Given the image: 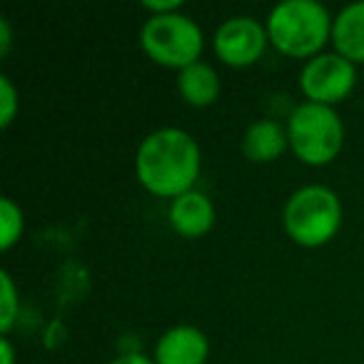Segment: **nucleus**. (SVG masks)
I'll return each instance as SVG.
<instances>
[{
	"label": "nucleus",
	"mask_w": 364,
	"mask_h": 364,
	"mask_svg": "<svg viewBox=\"0 0 364 364\" xmlns=\"http://www.w3.org/2000/svg\"><path fill=\"white\" fill-rule=\"evenodd\" d=\"M203 152L188 130L157 127L142 137L135 152V175L150 195L175 200L195 190Z\"/></svg>",
	"instance_id": "1"
},
{
	"label": "nucleus",
	"mask_w": 364,
	"mask_h": 364,
	"mask_svg": "<svg viewBox=\"0 0 364 364\" xmlns=\"http://www.w3.org/2000/svg\"><path fill=\"white\" fill-rule=\"evenodd\" d=\"M334 18L319 0H282L267 16L269 46L287 58L309 60L332 41Z\"/></svg>",
	"instance_id": "2"
},
{
	"label": "nucleus",
	"mask_w": 364,
	"mask_h": 364,
	"mask_svg": "<svg viewBox=\"0 0 364 364\" xmlns=\"http://www.w3.org/2000/svg\"><path fill=\"white\" fill-rule=\"evenodd\" d=\"M282 225L294 245L322 247L342 228V200L327 185H304L284 203Z\"/></svg>",
	"instance_id": "3"
},
{
	"label": "nucleus",
	"mask_w": 364,
	"mask_h": 364,
	"mask_svg": "<svg viewBox=\"0 0 364 364\" xmlns=\"http://www.w3.org/2000/svg\"><path fill=\"white\" fill-rule=\"evenodd\" d=\"M287 140L304 165H329L344 147V122L334 107L299 102L287 117Z\"/></svg>",
	"instance_id": "4"
},
{
	"label": "nucleus",
	"mask_w": 364,
	"mask_h": 364,
	"mask_svg": "<svg viewBox=\"0 0 364 364\" xmlns=\"http://www.w3.org/2000/svg\"><path fill=\"white\" fill-rule=\"evenodd\" d=\"M140 46L157 65L180 73L200 60L205 36L193 18L177 11L167 16H147L140 28Z\"/></svg>",
	"instance_id": "5"
},
{
	"label": "nucleus",
	"mask_w": 364,
	"mask_h": 364,
	"mask_svg": "<svg viewBox=\"0 0 364 364\" xmlns=\"http://www.w3.org/2000/svg\"><path fill=\"white\" fill-rule=\"evenodd\" d=\"M357 85V65L339 53H319L299 70V90L307 102L334 107Z\"/></svg>",
	"instance_id": "6"
},
{
	"label": "nucleus",
	"mask_w": 364,
	"mask_h": 364,
	"mask_svg": "<svg viewBox=\"0 0 364 364\" xmlns=\"http://www.w3.org/2000/svg\"><path fill=\"white\" fill-rule=\"evenodd\" d=\"M267 28L252 16L228 18L215 31L213 48L218 58L230 68H250L262 58L267 48Z\"/></svg>",
	"instance_id": "7"
},
{
	"label": "nucleus",
	"mask_w": 364,
	"mask_h": 364,
	"mask_svg": "<svg viewBox=\"0 0 364 364\" xmlns=\"http://www.w3.org/2000/svg\"><path fill=\"white\" fill-rule=\"evenodd\" d=\"M210 357V339L195 324H175L160 334L152 359L155 364H205Z\"/></svg>",
	"instance_id": "8"
},
{
	"label": "nucleus",
	"mask_w": 364,
	"mask_h": 364,
	"mask_svg": "<svg viewBox=\"0 0 364 364\" xmlns=\"http://www.w3.org/2000/svg\"><path fill=\"white\" fill-rule=\"evenodd\" d=\"M167 220H170V228L180 237L198 240L213 230L215 203L203 190H190V193L172 200L170 210H167Z\"/></svg>",
	"instance_id": "9"
},
{
	"label": "nucleus",
	"mask_w": 364,
	"mask_h": 364,
	"mask_svg": "<svg viewBox=\"0 0 364 364\" xmlns=\"http://www.w3.org/2000/svg\"><path fill=\"white\" fill-rule=\"evenodd\" d=\"M332 46L334 53L352 60L354 65H364V0L349 3L334 16Z\"/></svg>",
	"instance_id": "10"
},
{
	"label": "nucleus",
	"mask_w": 364,
	"mask_h": 364,
	"mask_svg": "<svg viewBox=\"0 0 364 364\" xmlns=\"http://www.w3.org/2000/svg\"><path fill=\"white\" fill-rule=\"evenodd\" d=\"M287 147H289L287 127H282L277 120H269V117L255 120L252 125L245 130L242 155L247 157L250 162H257V165L274 162Z\"/></svg>",
	"instance_id": "11"
},
{
	"label": "nucleus",
	"mask_w": 364,
	"mask_h": 364,
	"mask_svg": "<svg viewBox=\"0 0 364 364\" xmlns=\"http://www.w3.org/2000/svg\"><path fill=\"white\" fill-rule=\"evenodd\" d=\"M220 75L210 63L198 60L177 73V92L193 107H210L220 97Z\"/></svg>",
	"instance_id": "12"
},
{
	"label": "nucleus",
	"mask_w": 364,
	"mask_h": 364,
	"mask_svg": "<svg viewBox=\"0 0 364 364\" xmlns=\"http://www.w3.org/2000/svg\"><path fill=\"white\" fill-rule=\"evenodd\" d=\"M26 215L13 198H0V250L11 252L23 237Z\"/></svg>",
	"instance_id": "13"
},
{
	"label": "nucleus",
	"mask_w": 364,
	"mask_h": 364,
	"mask_svg": "<svg viewBox=\"0 0 364 364\" xmlns=\"http://www.w3.org/2000/svg\"><path fill=\"white\" fill-rule=\"evenodd\" d=\"M18 314H21V294H18V284L8 269L0 272V332L8 337V332L16 324Z\"/></svg>",
	"instance_id": "14"
},
{
	"label": "nucleus",
	"mask_w": 364,
	"mask_h": 364,
	"mask_svg": "<svg viewBox=\"0 0 364 364\" xmlns=\"http://www.w3.org/2000/svg\"><path fill=\"white\" fill-rule=\"evenodd\" d=\"M18 107H21V95H18V87L13 85V80L8 75H0V127L8 130L13 125L18 115Z\"/></svg>",
	"instance_id": "15"
},
{
	"label": "nucleus",
	"mask_w": 364,
	"mask_h": 364,
	"mask_svg": "<svg viewBox=\"0 0 364 364\" xmlns=\"http://www.w3.org/2000/svg\"><path fill=\"white\" fill-rule=\"evenodd\" d=\"M150 16H167V13H177L182 8V0H145L142 3Z\"/></svg>",
	"instance_id": "16"
},
{
	"label": "nucleus",
	"mask_w": 364,
	"mask_h": 364,
	"mask_svg": "<svg viewBox=\"0 0 364 364\" xmlns=\"http://www.w3.org/2000/svg\"><path fill=\"white\" fill-rule=\"evenodd\" d=\"M13 46V31L8 18H0V55H8Z\"/></svg>",
	"instance_id": "17"
},
{
	"label": "nucleus",
	"mask_w": 364,
	"mask_h": 364,
	"mask_svg": "<svg viewBox=\"0 0 364 364\" xmlns=\"http://www.w3.org/2000/svg\"><path fill=\"white\" fill-rule=\"evenodd\" d=\"M107 364H155V359L145 357V354H140V352H127V354H120V357L110 359Z\"/></svg>",
	"instance_id": "18"
},
{
	"label": "nucleus",
	"mask_w": 364,
	"mask_h": 364,
	"mask_svg": "<svg viewBox=\"0 0 364 364\" xmlns=\"http://www.w3.org/2000/svg\"><path fill=\"white\" fill-rule=\"evenodd\" d=\"M0 364H16V349L8 337H0Z\"/></svg>",
	"instance_id": "19"
},
{
	"label": "nucleus",
	"mask_w": 364,
	"mask_h": 364,
	"mask_svg": "<svg viewBox=\"0 0 364 364\" xmlns=\"http://www.w3.org/2000/svg\"><path fill=\"white\" fill-rule=\"evenodd\" d=\"M362 80H364V65H362Z\"/></svg>",
	"instance_id": "20"
}]
</instances>
